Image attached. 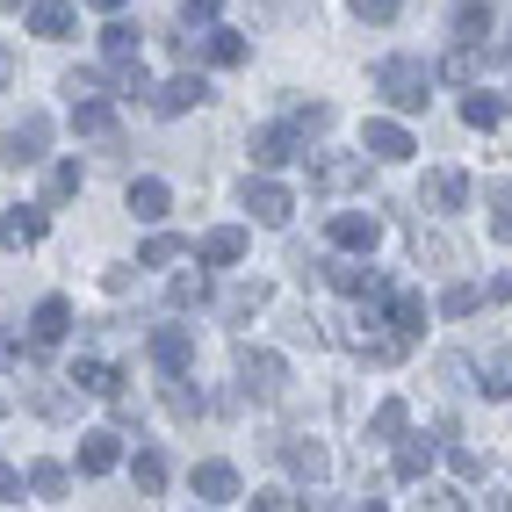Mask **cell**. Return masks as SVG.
<instances>
[{"instance_id": "cell-1", "label": "cell", "mask_w": 512, "mask_h": 512, "mask_svg": "<svg viewBox=\"0 0 512 512\" xmlns=\"http://www.w3.org/2000/svg\"><path fill=\"white\" fill-rule=\"evenodd\" d=\"M339 347H354L361 361H375V368H390V361H404V347H412V332H397V318H390V303L375 311V296H368V311H354V318H339Z\"/></svg>"}, {"instance_id": "cell-2", "label": "cell", "mask_w": 512, "mask_h": 512, "mask_svg": "<svg viewBox=\"0 0 512 512\" xmlns=\"http://www.w3.org/2000/svg\"><path fill=\"white\" fill-rule=\"evenodd\" d=\"M433 80H440L433 65H426V58H404V51L375 65V94H383L397 116H419L426 101H433Z\"/></svg>"}, {"instance_id": "cell-3", "label": "cell", "mask_w": 512, "mask_h": 512, "mask_svg": "<svg viewBox=\"0 0 512 512\" xmlns=\"http://www.w3.org/2000/svg\"><path fill=\"white\" fill-rule=\"evenodd\" d=\"M303 174H311V188H318V195L368 188V152H303Z\"/></svg>"}, {"instance_id": "cell-4", "label": "cell", "mask_w": 512, "mask_h": 512, "mask_svg": "<svg viewBox=\"0 0 512 512\" xmlns=\"http://www.w3.org/2000/svg\"><path fill=\"white\" fill-rule=\"evenodd\" d=\"M282 390H289V368H282V354H267V347H246V354H238V397L275 404Z\"/></svg>"}, {"instance_id": "cell-5", "label": "cell", "mask_w": 512, "mask_h": 512, "mask_svg": "<svg viewBox=\"0 0 512 512\" xmlns=\"http://www.w3.org/2000/svg\"><path fill=\"white\" fill-rule=\"evenodd\" d=\"M44 152H51V116L44 109H29L8 138H0V166H15V174H22V166H37Z\"/></svg>"}, {"instance_id": "cell-6", "label": "cell", "mask_w": 512, "mask_h": 512, "mask_svg": "<svg viewBox=\"0 0 512 512\" xmlns=\"http://www.w3.org/2000/svg\"><path fill=\"white\" fill-rule=\"evenodd\" d=\"M238 202H246V210H253V224H267V231H282V224L296 217V195H289L282 181H267V174H246Z\"/></svg>"}, {"instance_id": "cell-7", "label": "cell", "mask_w": 512, "mask_h": 512, "mask_svg": "<svg viewBox=\"0 0 512 512\" xmlns=\"http://www.w3.org/2000/svg\"><path fill=\"white\" fill-rule=\"evenodd\" d=\"M311 152V138H303L296 123H267V130H253V166L260 174H275V166H289V159H303Z\"/></svg>"}, {"instance_id": "cell-8", "label": "cell", "mask_w": 512, "mask_h": 512, "mask_svg": "<svg viewBox=\"0 0 512 512\" xmlns=\"http://www.w3.org/2000/svg\"><path fill=\"white\" fill-rule=\"evenodd\" d=\"M325 238L339 253H375V246H383V217H375V210H332Z\"/></svg>"}, {"instance_id": "cell-9", "label": "cell", "mask_w": 512, "mask_h": 512, "mask_svg": "<svg viewBox=\"0 0 512 512\" xmlns=\"http://www.w3.org/2000/svg\"><path fill=\"white\" fill-rule=\"evenodd\" d=\"M361 152H368L375 166H404L419 145H412V130H404V123H390V116H368V130H361Z\"/></svg>"}, {"instance_id": "cell-10", "label": "cell", "mask_w": 512, "mask_h": 512, "mask_svg": "<svg viewBox=\"0 0 512 512\" xmlns=\"http://www.w3.org/2000/svg\"><path fill=\"white\" fill-rule=\"evenodd\" d=\"M73 130H80V138H94L101 152H123V130H116L109 94H87V101H73Z\"/></svg>"}, {"instance_id": "cell-11", "label": "cell", "mask_w": 512, "mask_h": 512, "mask_svg": "<svg viewBox=\"0 0 512 512\" xmlns=\"http://www.w3.org/2000/svg\"><path fill=\"white\" fill-rule=\"evenodd\" d=\"M152 368L159 375H188L195 368V332L188 325H159L152 332Z\"/></svg>"}, {"instance_id": "cell-12", "label": "cell", "mask_w": 512, "mask_h": 512, "mask_svg": "<svg viewBox=\"0 0 512 512\" xmlns=\"http://www.w3.org/2000/svg\"><path fill=\"white\" fill-rule=\"evenodd\" d=\"M51 231V202H22V210H0V238L22 253V246H44Z\"/></svg>"}, {"instance_id": "cell-13", "label": "cell", "mask_w": 512, "mask_h": 512, "mask_svg": "<svg viewBox=\"0 0 512 512\" xmlns=\"http://www.w3.org/2000/svg\"><path fill=\"white\" fill-rule=\"evenodd\" d=\"M433 455H440V440H426V433H397V455H390V476H397V484H426V469H433Z\"/></svg>"}, {"instance_id": "cell-14", "label": "cell", "mask_w": 512, "mask_h": 512, "mask_svg": "<svg viewBox=\"0 0 512 512\" xmlns=\"http://www.w3.org/2000/svg\"><path fill=\"white\" fill-rule=\"evenodd\" d=\"M65 332H73V303H65V296H44L37 311H29V347L44 354V347H58Z\"/></svg>"}, {"instance_id": "cell-15", "label": "cell", "mask_w": 512, "mask_h": 512, "mask_svg": "<svg viewBox=\"0 0 512 512\" xmlns=\"http://www.w3.org/2000/svg\"><path fill=\"white\" fill-rule=\"evenodd\" d=\"M202 101H210V80H202V73H174L152 94V109L159 116H188V109H202Z\"/></svg>"}, {"instance_id": "cell-16", "label": "cell", "mask_w": 512, "mask_h": 512, "mask_svg": "<svg viewBox=\"0 0 512 512\" xmlns=\"http://www.w3.org/2000/svg\"><path fill=\"white\" fill-rule=\"evenodd\" d=\"M73 383H80V397H116V390H123V361L80 354V361H73Z\"/></svg>"}, {"instance_id": "cell-17", "label": "cell", "mask_w": 512, "mask_h": 512, "mask_svg": "<svg viewBox=\"0 0 512 512\" xmlns=\"http://www.w3.org/2000/svg\"><path fill=\"white\" fill-rule=\"evenodd\" d=\"M73 22H80L73 0H29V37L58 44V37H73Z\"/></svg>"}, {"instance_id": "cell-18", "label": "cell", "mask_w": 512, "mask_h": 512, "mask_svg": "<svg viewBox=\"0 0 512 512\" xmlns=\"http://www.w3.org/2000/svg\"><path fill=\"white\" fill-rule=\"evenodd\" d=\"M419 202H426V210H440V217L462 210V202H469V174H455V166H433L426 188H419Z\"/></svg>"}, {"instance_id": "cell-19", "label": "cell", "mask_w": 512, "mask_h": 512, "mask_svg": "<svg viewBox=\"0 0 512 512\" xmlns=\"http://www.w3.org/2000/svg\"><path fill=\"white\" fill-rule=\"evenodd\" d=\"M267 296H275L267 282H231V289L217 296V318H224V325H246V318H260V311H267Z\"/></svg>"}, {"instance_id": "cell-20", "label": "cell", "mask_w": 512, "mask_h": 512, "mask_svg": "<svg viewBox=\"0 0 512 512\" xmlns=\"http://www.w3.org/2000/svg\"><path fill=\"white\" fill-rule=\"evenodd\" d=\"M116 462H123V433H109V426L80 433V476H109Z\"/></svg>"}, {"instance_id": "cell-21", "label": "cell", "mask_w": 512, "mask_h": 512, "mask_svg": "<svg viewBox=\"0 0 512 512\" xmlns=\"http://www.w3.org/2000/svg\"><path fill=\"white\" fill-rule=\"evenodd\" d=\"M159 404H166V412H174L181 426H195L202 412H210V397H202V390L188 383V375H166V383H159Z\"/></svg>"}, {"instance_id": "cell-22", "label": "cell", "mask_w": 512, "mask_h": 512, "mask_svg": "<svg viewBox=\"0 0 512 512\" xmlns=\"http://www.w3.org/2000/svg\"><path fill=\"white\" fill-rule=\"evenodd\" d=\"M195 260H202V267H231V260H246V231H238V224H217V231H202Z\"/></svg>"}, {"instance_id": "cell-23", "label": "cell", "mask_w": 512, "mask_h": 512, "mask_svg": "<svg viewBox=\"0 0 512 512\" xmlns=\"http://www.w3.org/2000/svg\"><path fill=\"white\" fill-rule=\"evenodd\" d=\"M166 210H174V188H166L159 174H138V181H130V217H145V224H159Z\"/></svg>"}, {"instance_id": "cell-24", "label": "cell", "mask_w": 512, "mask_h": 512, "mask_svg": "<svg viewBox=\"0 0 512 512\" xmlns=\"http://www.w3.org/2000/svg\"><path fill=\"white\" fill-rule=\"evenodd\" d=\"M296 476H303V484H325V476H332V455L318 448V440H282V448H275Z\"/></svg>"}, {"instance_id": "cell-25", "label": "cell", "mask_w": 512, "mask_h": 512, "mask_svg": "<svg viewBox=\"0 0 512 512\" xmlns=\"http://www.w3.org/2000/svg\"><path fill=\"white\" fill-rule=\"evenodd\" d=\"M195 498L202 505H238V469L231 462H202L195 469Z\"/></svg>"}, {"instance_id": "cell-26", "label": "cell", "mask_w": 512, "mask_h": 512, "mask_svg": "<svg viewBox=\"0 0 512 512\" xmlns=\"http://www.w3.org/2000/svg\"><path fill=\"white\" fill-rule=\"evenodd\" d=\"M484 65H491V51H484V44H455L448 58H440V80H455V87H476V80H484Z\"/></svg>"}, {"instance_id": "cell-27", "label": "cell", "mask_w": 512, "mask_h": 512, "mask_svg": "<svg viewBox=\"0 0 512 512\" xmlns=\"http://www.w3.org/2000/svg\"><path fill=\"white\" fill-rule=\"evenodd\" d=\"M325 282H332L339 296H383V289H390V282H375L361 260H325Z\"/></svg>"}, {"instance_id": "cell-28", "label": "cell", "mask_w": 512, "mask_h": 512, "mask_svg": "<svg viewBox=\"0 0 512 512\" xmlns=\"http://www.w3.org/2000/svg\"><path fill=\"white\" fill-rule=\"evenodd\" d=\"M476 390H484V397H512V347L476 354Z\"/></svg>"}, {"instance_id": "cell-29", "label": "cell", "mask_w": 512, "mask_h": 512, "mask_svg": "<svg viewBox=\"0 0 512 512\" xmlns=\"http://www.w3.org/2000/svg\"><path fill=\"white\" fill-rule=\"evenodd\" d=\"M202 303H210V275H202V260H195L188 275L166 282V311H202Z\"/></svg>"}, {"instance_id": "cell-30", "label": "cell", "mask_w": 512, "mask_h": 512, "mask_svg": "<svg viewBox=\"0 0 512 512\" xmlns=\"http://www.w3.org/2000/svg\"><path fill=\"white\" fill-rule=\"evenodd\" d=\"M383 303H390V318H397V332H412V339H419V332H426V318H433L419 289H383Z\"/></svg>"}, {"instance_id": "cell-31", "label": "cell", "mask_w": 512, "mask_h": 512, "mask_svg": "<svg viewBox=\"0 0 512 512\" xmlns=\"http://www.w3.org/2000/svg\"><path fill=\"white\" fill-rule=\"evenodd\" d=\"M29 404H37L44 419H73L80 412V383L65 375V383H44V390H29Z\"/></svg>"}, {"instance_id": "cell-32", "label": "cell", "mask_w": 512, "mask_h": 512, "mask_svg": "<svg viewBox=\"0 0 512 512\" xmlns=\"http://www.w3.org/2000/svg\"><path fill=\"white\" fill-rule=\"evenodd\" d=\"M22 484H29V498H44V505H65V491H73V476H65L58 462H29V476H22Z\"/></svg>"}, {"instance_id": "cell-33", "label": "cell", "mask_w": 512, "mask_h": 512, "mask_svg": "<svg viewBox=\"0 0 512 512\" xmlns=\"http://www.w3.org/2000/svg\"><path fill=\"white\" fill-rule=\"evenodd\" d=\"M130 484H138V498H159L166 491V455L159 448H138V455H130Z\"/></svg>"}, {"instance_id": "cell-34", "label": "cell", "mask_w": 512, "mask_h": 512, "mask_svg": "<svg viewBox=\"0 0 512 512\" xmlns=\"http://www.w3.org/2000/svg\"><path fill=\"white\" fill-rule=\"evenodd\" d=\"M246 51H253V44L238 37V29H217V22H210V37H202V58H210V65H246Z\"/></svg>"}, {"instance_id": "cell-35", "label": "cell", "mask_w": 512, "mask_h": 512, "mask_svg": "<svg viewBox=\"0 0 512 512\" xmlns=\"http://www.w3.org/2000/svg\"><path fill=\"white\" fill-rule=\"evenodd\" d=\"M404 426H412V404H404V397H383V404H375V419H368V440H397Z\"/></svg>"}, {"instance_id": "cell-36", "label": "cell", "mask_w": 512, "mask_h": 512, "mask_svg": "<svg viewBox=\"0 0 512 512\" xmlns=\"http://www.w3.org/2000/svg\"><path fill=\"white\" fill-rule=\"evenodd\" d=\"M109 80H116V94H123V101H152V94H159V87H152V73H145V58L109 65Z\"/></svg>"}, {"instance_id": "cell-37", "label": "cell", "mask_w": 512, "mask_h": 512, "mask_svg": "<svg viewBox=\"0 0 512 512\" xmlns=\"http://www.w3.org/2000/svg\"><path fill=\"white\" fill-rule=\"evenodd\" d=\"M174 260H188V238H174V231H152L138 246V267H174Z\"/></svg>"}, {"instance_id": "cell-38", "label": "cell", "mask_w": 512, "mask_h": 512, "mask_svg": "<svg viewBox=\"0 0 512 512\" xmlns=\"http://www.w3.org/2000/svg\"><path fill=\"white\" fill-rule=\"evenodd\" d=\"M491 37V8H484V0H462V8H455V44H484Z\"/></svg>"}, {"instance_id": "cell-39", "label": "cell", "mask_w": 512, "mask_h": 512, "mask_svg": "<svg viewBox=\"0 0 512 512\" xmlns=\"http://www.w3.org/2000/svg\"><path fill=\"white\" fill-rule=\"evenodd\" d=\"M101 58H109V65H130V58H138V29H130V22H109V29H101Z\"/></svg>"}, {"instance_id": "cell-40", "label": "cell", "mask_w": 512, "mask_h": 512, "mask_svg": "<svg viewBox=\"0 0 512 512\" xmlns=\"http://www.w3.org/2000/svg\"><path fill=\"white\" fill-rule=\"evenodd\" d=\"M289 123L303 130V138H325V130H332V101H296Z\"/></svg>"}, {"instance_id": "cell-41", "label": "cell", "mask_w": 512, "mask_h": 512, "mask_svg": "<svg viewBox=\"0 0 512 512\" xmlns=\"http://www.w3.org/2000/svg\"><path fill=\"white\" fill-rule=\"evenodd\" d=\"M476 311H484V289L476 282H455L448 296H440V318H476Z\"/></svg>"}, {"instance_id": "cell-42", "label": "cell", "mask_w": 512, "mask_h": 512, "mask_svg": "<svg viewBox=\"0 0 512 512\" xmlns=\"http://www.w3.org/2000/svg\"><path fill=\"white\" fill-rule=\"evenodd\" d=\"M498 116H505L498 94H469V101H462V123H469V130H498Z\"/></svg>"}, {"instance_id": "cell-43", "label": "cell", "mask_w": 512, "mask_h": 512, "mask_svg": "<svg viewBox=\"0 0 512 512\" xmlns=\"http://www.w3.org/2000/svg\"><path fill=\"white\" fill-rule=\"evenodd\" d=\"M484 202H491V231L512 246V181H491V188H484Z\"/></svg>"}, {"instance_id": "cell-44", "label": "cell", "mask_w": 512, "mask_h": 512, "mask_svg": "<svg viewBox=\"0 0 512 512\" xmlns=\"http://www.w3.org/2000/svg\"><path fill=\"white\" fill-rule=\"evenodd\" d=\"M65 94H73V101H87V94H116V80L94 73V65H73V73H65Z\"/></svg>"}, {"instance_id": "cell-45", "label": "cell", "mask_w": 512, "mask_h": 512, "mask_svg": "<svg viewBox=\"0 0 512 512\" xmlns=\"http://www.w3.org/2000/svg\"><path fill=\"white\" fill-rule=\"evenodd\" d=\"M80 181H87V174H80V159H58V166H51V202H73Z\"/></svg>"}, {"instance_id": "cell-46", "label": "cell", "mask_w": 512, "mask_h": 512, "mask_svg": "<svg viewBox=\"0 0 512 512\" xmlns=\"http://www.w3.org/2000/svg\"><path fill=\"white\" fill-rule=\"evenodd\" d=\"M296 505H311V498H296V491H282V484L253 491V512H296Z\"/></svg>"}, {"instance_id": "cell-47", "label": "cell", "mask_w": 512, "mask_h": 512, "mask_svg": "<svg viewBox=\"0 0 512 512\" xmlns=\"http://www.w3.org/2000/svg\"><path fill=\"white\" fill-rule=\"evenodd\" d=\"M217 8H224V0H181V22H188V29H210Z\"/></svg>"}, {"instance_id": "cell-48", "label": "cell", "mask_w": 512, "mask_h": 512, "mask_svg": "<svg viewBox=\"0 0 512 512\" xmlns=\"http://www.w3.org/2000/svg\"><path fill=\"white\" fill-rule=\"evenodd\" d=\"M397 8H404V0H354L361 22H397Z\"/></svg>"}, {"instance_id": "cell-49", "label": "cell", "mask_w": 512, "mask_h": 512, "mask_svg": "<svg viewBox=\"0 0 512 512\" xmlns=\"http://www.w3.org/2000/svg\"><path fill=\"white\" fill-rule=\"evenodd\" d=\"M419 260H455V246L440 231H419Z\"/></svg>"}, {"instance_id": "cell-50", "label": "cell", "mask_w": 512, "mask_h": 512, "mask_svg": "<svg viewBox=\"0 0 512 512\" xmlns=\"http://www.w3.org/2000/svg\"><path fill=\"white\" fill-rule=\"evenodd\" d=\"M426 505L448 512V505H469V498H462V491H448V484H426Z\"/></svg>"}, {"instance_id": "cell-51", "label": "cell", "mask_w": 512, "mask_h": 512, "mask_svg": "<svg viewBox=\"0 0 512 512\" xmlns=\"http://www.w3.org/2000/svg\"><path fill=\"white\" fill-rule=\"evenodd\" d=\"M448 462H455L462 476H484V455H469V448H448Z\"/></svg>"}, {"instance_id": "cell-52", "label": "cell", "mask_w": 512, "mask_h": 512, "mask_svg": "<svg viewBox=\"0 0 512 512\" xmlns=\"http://www.w3.org/2000/svg\"><path fill=\"white\" fill-rule=\"evenodd\" d=\"M15 498H22V476H15L8 462H0V505H15Z\"/></svg>"}, {"instance_id": "cell-53", "label": "cell", "mask_w": 512, "mask_h": 512, "mask_svg": "<svg viewBox=\"0 0 512 512\" xmlns=\"http://www.w3.org/2000/svg\"><path fill=\"white\" fill-rule=\"evenodd\" d=\"M8 80H15V51L0 44V94H8Z\"/></svg>"}, {"instance_id": "cell-54", "label": "cell", "mask_w": 512, "mask_h": 512, "mask_svg": "<svg viewBox=\"0 0 512 512\" xmlns=\"http://www.w3.org/2000/svg\"><path fill=\"white\" fill-rule=\"evenodd\" d=\"M87 8H101V15H123V0H87Z\"/></svg>"}, {"instance_id": "cell-55", "label": "cell", "mask_w": 512, "mask_h": 512, "mask_svg": "<svg viewBox=\"0 0 512 512\" xmlns=\"http://www.w3.org/2000/svg\"><path fill=\"white\" fill-rule=\"evenodd\" d=\"M8 361H15V347H8V332H0V368H8Z\"/></svg>"}, {"instance_id": "cell-56", "label": "cell", "mask_w": 512, "mask_h": 512, "mask_svg": "<svg viewBox=\"0 0 512 512\" xmlns=\"http://www.w3.org/2000/svg\"><path fill=\"white\" fill-rule=\"evenodd\" d=\"M267 8H275V15H289V8H296V0H267Z\"/></svg>"}, {"instance_id": "cell-57", "label": "cell", "mask_w": 512, "mask_h": 512, "mask_svg": "<svg viewBox=\"0 0 512 512\" xmlns=\"http://www.w3.org/2000/svg\"><path fill=\"white\" fill-rule=\"evenodd\" d=\"M0 8H8V15H22V8H29V0H0Z\"/></svg>"}, {"instance_id": "cell-58", "label": "cell", "mask_w": 512, "mask_h": 512, "mask_svg": "<svg viewBox=\"0 0 512 512\" xmlns=\"http://www.w3.org/2000/svg\"><path fill=\"white\" fill-rule=\"evenodd\" d=\"M0 419H8V397H0Z\"/></svg>"}, {"instance_id": "cell-59", "label": "cell", "mask_w": 512, "mask_h": 512, "mask_svg": "<svg viewBox=\"0 0 512 512\" xmlns=\"http://www.w3.org/2000/svg\"><path fill=\"white\" fill-rule=\"evenodd\" d=\"M505 58H512V44H505Z\"/></svg>"}]
</instances>
